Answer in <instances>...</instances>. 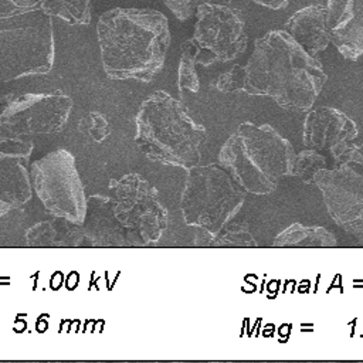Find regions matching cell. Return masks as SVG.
I'll return each instance as SVG.
<instances>
[{"label":"cell","instance_id":"obj_1","mask_svg":"<svg viewBox=\"0 0 363 363\" xmlns=\"http://www.w3.org/2000/svg\"><path fill=\"white\" fill-rule=\"evenodd\" d=\"M326 74L285 30H274L254 43L244 65L242 92L272 98L288 111H308L319 96Z\"/></svg>","mask_w":363,"mask_h":363},{"label":"cell","instance_id":"obj_2","mask_svg":"<svg viewBox=\"0 0 363 363\" xmlns=\"http://www.w3.org/2000/svg\"><path fill=\"white\" fill-rule=\"evenodd\" d=\"M96 38L108 77L150 82L164 64L170 31L157 10L116 7L98 18Z\"/></svg>","mask_w":363,"mask_h":363},{"label":"cell","instance_id":"obj_3","mask_svg":"<svg viewBox=\"0 0 363 363\" xmlns=\"http://www.w3.org/2000/svg\"><path fill=\"white\" fill-rule=\"evenodd\" d=\"M135 125V142L150 160L183 169L199 164L206 129L167 92L149 95L139 106Z\"/></svg>","mask_w":363,"mask_h":363},{"label":"cell","instance_id":"obj_4","mask_svg":"<svg viewBox=\"0 0 363 363\" xmlns=\"http://www.w3.org/2000/svg\"><path fill=\"white\" fill-rule=\"evenodd\" d=\"M294 159L291 143L267 123H241L218 152L220 164L252 194L274 191L282 177L292 174Z\"/></svg>","mask_w":363,"mask_h":363},{"label":"cell","instance_id":"obj_5","mask_svg":"<svg viewBox=\"0 0 363 363\" xmlns=\"http://www.w3.org/2000/svg\"><path fill=\"white\" fill-rule=\"evenodd\" d=\"M54 52L52 21L40 3L0 9V84L50 72Z\"/></svg>","mask_w":363,"mask_h":363},{"label":"cell","instance_id":"obj_6","mask_svg":"<svg viewBox=\"0 0 363 363\" xmlns=\"http://www.w3.org/2000/svg\"><path fill=\"white\" fill-rule=\"evenodd\" d=\"M242 204L244 193L223 166L211 163L187 169L180 196V211L187 225L217 235Z\"/></svg>","mask_w":363,"mask_h":363},{"label":"cell","instance_id":"obj_7","mask_svg":"<svg viewBox=\"0 0 363 363\" xmlns=\"http://www.w3.org/2000/svg\"><path fill=\"white\" fill-rule=\"evenodd\" d=\"M330 153L337 166L319 170L313 183L330 218L363 241V146L340 142L330 147Z\"/></svg>","mask_w":363,"mask_h":363},{"label":"cell","instance_id":"obj_8","mask_svg":"<svg viewBox=\"0 0 363 363\" xmlns=\"http://www.w3.org/2000/svg\"><path fill=\"white\" fill-rule=\"evenodd\" d=\"M108 210L116 227L136 245L159 241L167 228V210L157 190L136 173L125 174L111 184Z\"/></svg>","mask_w":363,"mask_h":363},{"label":"cell","instance_id":"obj_9","mask_svg":"<svg viewBox=\"0 0 363 363\" xmlns=\"http://www.w3.org/2000/svg\"><path fill=\"white\" fill-rule=\"evenodd\" d=\"M31 182L44 208L54 217L81 225L88 203L75 157L67 149H55L33 162Z\"/></svg>","mask_w":363,"mask_h":363},{"label":"cell","instance_id":"obj_10","mask_svg":"<svg viewBox=\"0 0 363 363\" xmlns=\"http://www.w3.org/2000/svg\"><path fill=\"white\" fill-rule=\"evenodd\" d=\"M196 16L191 40L199 48L197 62L200 65L228 62L245 51L248 38L238 10L208 1L197 7Z\"/></svg>","mask_w":363,"mask_h":363},{"label":"cell","instance_id":"obj_11","mask_svg":"<svg viewBox=\"0 0 363 363\" xmlns=\"http://www.w3.org/2000/svg\"><path fill=\"white\" fill-rule=\"evenodd\" d=\"M71 109V98L60 91L21 95L0 113V140L57 133L65 126Z\"/></svg>","mask_w":363,"mask_h":363},{"label":"cell","instance_id":"obj_12","mask_svg":"<svg viewBox=\"0 0 363 363\" xmlns=\"http://www.w3.org/2000/svg\"><path fill=\"white\" fill-rule=\"evenodd\" d=\"M33 143L23 139L0 140V217L31 199L27 159Z\"/></svg>","mask_w":363,"mask_h":363},{"label":"cell","instance_id":"obj_13","mask_svg":"<svg viewBox=\"0 0 363 363\" xmlns=\"http://www.w3.org/2000/svg\"><path fill=\"white\" fill-rule=\"evenodd\" d=\"M330 43L347 60L363 55V0H328Z\"/></svg>","mask_w":363,"mask_h":363},{"label":"cell","instance_id":"obj_14","mask_svg":"<svg viewBox=\"0 0 363 363\" xmlns=\"http://www.w3.org/2000/svg\"><path fill=\"white\" fill-rule=\"evenodd\" d=\"M302 136L308 147L330 149L340 142L353 140L357 136V126L336 108L313 106L305 116Z\"/></svg>","mask_w":363,"mask_h":363},{"label":"cell","instance_id":"obj_15","mask_svg":"<svg viewBox=\"0 0 363 363\" xmlns=\"http://www.w3.org/2000/svg\"><path fill=\"white\" fill-rule=\"evenodd\" d=\"M285 31L312 57L326 50L330 43L326 6L312 4L298 10L285 23Z\"/></svg>","mask_w":363,"mask_h":363},{"label":"cell","instance_id":"obj_16","mask_svg":"<svg viewBox=\"0 0 363 363\" xmlns=\"http://www.w3.org/2000/svg\"><path fill=\"white\" fill-rule=\"evenodd\" d=\"M275 247H322L336 245L335 235L323 227H308L302 224H291L281 231L272 242Z\"/></svg>","mask_w":363,"mask_h":363},{"label":"cell","instance_id":"obj_17","mask_svg":"<svg viewBox=\"0 0 363 363\" xmlns=\"http://www.w3.org/2000/svg\"><path fill=\"white\" fill-rule=\"evenodd\" d=\"M50 17H58L71 26H86L91 21V0H40Z\"/></svg>","mask_w":363,"mask_h":363},{"label":"cell","instance_id":"obj_18","mask_svg":"<svg viewBox=\"0 0 363 363\" xmlns=\"http://www.w3.org/2000/svg\"><path fill=\"white\" fill-rule=\"evenodd\" d=\"M199 48L190 38L182 44V57L177 69V86L180 91L187 89L190 92H197L200 88L199 77L196 72Z\"/></svg>","mask_w":363,"mask_h":363},{"label":"cell","instance_id":"obj_19","mask_svg":"<svg viewBox=\"0 0 363 363\" xmlns=\"http://www.w3.org/2000/svg\"><path fill=\"white\" fill-rule=\"evenodd\" d=\"M326 167L325 157L316 150L306 149L295 155L292 164V174L301 179L303 183H313L319 170Z\"/></svg>","mask_w":363,"mask_h":363},{"label":"cell","instance_id":"obj_20","mask_svg":"<svg viewBox=\"0 0 363 363\" xmlns=\"http://www.w3.org/2000/svg\"><path fill=\"white\" fill-rule=\"evenodd\" d=\"M218 245H234V247H255L257 241L254 240L252 234L244 224H234L230 223L216 235Z\"/></svg>","mask_w":363,"mask_h":363},{"label":"cell","instance_id":"obj_21","mask_svg":"<svg viewBox=\"0 0 363 363\" xmlns=\"http://www.w3.org/2000/svg\"><path fill=\"white\" fill-rule=\"evenodd\" d=\"M216 88L221 92H242L244 67L234 65L230 71L221 74L216 82Z\"/></svg>","mask_w":363,"mask_h":363},{"label":"cell","instance_id":"obj_22","mask_svg":"<svg viewBox=\"0 0 363 363\" xmlns=\"http://www.w3.org/2000/svg\"><path fill=\"white\" fill-rule=\"evenodd\" d=\"M208 1L210 0H163L167 9L182 21L190 18L193 14H196V10L200 4Z\"/></svg>","mask_w":363,"mask_h":363},{"label":"cell","instance_id":"obj_23","mask_svg":"<svg viewBox=\"0 0 363 363\" xmlns=\"http://www.w3.org/2000/svg\"><path fill=\"white\" fill-rule=\"evenodd\" d=\"M55 235V231L50 223H40L35 224L33 228H30L26 233L27 242L30 244H48L52 241Z\"/></svg>","mask_w":363,"mask_h":363},{"label":"cell","instance_id":"obj_24","mask_svg":"<svg viewBox=\"0 0 363 363\" xmlns=\"http://www.w3.org/2000/svg\"><path fill=\"white\" fill-rule=\"evenodd\" d=\"M254 3L262 6V7H267V9H271V10H281V9H285L289 3V0H252Z\"/></svg>","mask_w":363,"mask_h":363},{"label":"cell","instance_id":"obj_25","mask_svg":"<svg viewBox=\"0 0 363 363\" xmlns=\"http://www.w3.org/2000/svg\"><path fill=\"white\" fill-rule=\"evenodd\" d=\"M16 6H31V4H38L40 0H10Z\"/></svg>","mask_w":363,"mask_h":363}]
</instances>
